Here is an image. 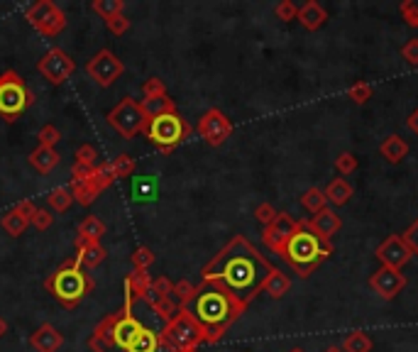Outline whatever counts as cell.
<instances>
[{
	"label": "cell",
	"mask_w": 418,
	"mask_h": 352,
	"mask_svg": "<svg viewBox=\"0 0 418 352\" xmlns=\"http://www.w3.org/2000/svg\"><path fill=\"white\" fill-rule=\"evenodd\" d=\"M272 269L274 267L269 264V259L247 240L245 235H235L233 240L201 269V281L220 284L235 301H240L247 308L262 291Z\"/></svg>",
	"instance_id": "obj_1"
},
{
	"label": "cell",
	"mask_w": 418,
	"mask_h": 352,
	"mask_svg": "<svg viewBox=\"0 0 418 352\" xmlns=\"http://www.w3.org/2000/svg\"><path fill=\"white\" fill-rule=\"evenodd\" d=\"M198 325L206 333V342L213 345L230 330V325L247 311L240 301H235L228 291L216 281H201L196 286V296L186 306Z\"/></svg>",
	"instance_id": "obj_2"
},
{
	"label": "cell",
	"mask_w": 418,
	"mask_h": 352,
	"mask_svg": "<svg viewBox=\"0 0 418 352\" xmlns=\"http://www.w3.org/2000/svg\"><path fill=\"white\" fill-rule=\"evenodd\" d=\"M330 255H333V242L318 237V235L308 228V220H296V230L291 233L289 240H286L284 250H281L279 257L284 259L301 279H306Z\"/></svg>",
	"instance_id": "obj_3"
},
{
	"label": "cell",
	"mask_w": 418,
	"mask_h": 352,
	"mask_svg": "<svg viewBox=\"0 0 418 352\" xmlns=\"http://www.w3.org/2000/svg\"><path fill=\"white\" fill-rule=\"evenodd\" d=\"M145 333V325L132 316L130 308H117L98 320L89 338L91 352H125L139 336Z\"/></svg>",
	"instance_id": "obj_4"
},
{
	"label": "cell",
	"mask_w": 418,
	"mask_h": 352,
	"mask_svg": "<svg viewBox=\"0 0 418 352\" xmlns=\"http://www.w3.org/2000/svg\"><path fill=\"white\" fill-rule=\"evenodd\" d=\"M45 289L49 291L56 301L64 308H76L78 303L89 296L95 289V281L86 269H81L76 264V259H67L59 269L49 274L45 279Z\"/></svg>",
	"instance_id": "obj_5"
},
{
	"label": "cell",
	"mask_w": 418,
	"mask_h": 352,
	"mask_svg": "<svg viewBox=\"0 0 418 352\" xmlns=\"http://www.w3.org/2000/svg\"><path fill=\"white\" fill-rule=\"evenodd\" d=\"M159 338H162L164 345L172 347L174 352L198 350V345L206 342V333H203V328L198 325V320L191 316V311L186 306H178L176 316L164 323Z\"/></svg>",
	"instance_id": "obj_6"
},
{
	"label": "cell",
	"mask_w": 418,
	"mask_h": 352,
	"mask_svg": "<svg viewBox=\"0 0 418 352\" xmlns=\"http://www.w3.org/2000/svg\"><path fill=\"white\" fill-rule=\"evenodd\" d=\"M142 134H145L147 140H150L159 152L169 154V152L176 150V147L191 134V125L186 123V117H181V113L174 110V113H164V115L147 120Z\"/></svg>",
	"instance_id": "obj_7"
},
{
	"label": "cell",
	"mask_w": 418,
	"mask_h": 352,
	"mask_svg": "<svg viewBox=\"0 0 418 352\" xmlns=\"http://www.w3.org/2000/svg\"><path fill=\"white\" fill-rule=\"evenodd\" d=\"M30 106H34V93L25 78L12 69L0 73V117L5 123H15Z\"/></svg>",
	"instance_id": "obj_8"
},
{
	"label": "cell",
	"mask_w": 418,
	"mask_h": 352,
	"mask_svg": "<svg viewBox=\"0 0 418 352\" xmlns=\"http://www.w3.org/2000/svg\"><path fill=\"white\" fill-rule=\"evenodd\" d=\"M25 20L37 30L42 37H59L67 30L69 20L62 8L51 0H37L25 8Z\"/></svg>",
	"instance_id": "obj_9"
},
{
	"label": "cell",
	"mask_w": 418,
	"mask_h": 352,
	"mask_svg": "<svg viewBox=\"0 0 418 352\" xmlns=\"http://www.w3.org/2000/svg\"><path fill=\"white\" fill-rule=\"evenodd\" d=\"M106 120H108V125H111V128L123 137V140H132V137H137L147 125V117H145V113H142V106H139L135 98H130V95L128 98H123V101L108 113Z\"/></svg>",
	"instance_id": "obj_10"
},
{
	"label": "cell",
	"mask_w": 418,
	"mask_h": 352,
	"mask_svg": "<svg viewBox=\"0 0 418 352\" xmlns=\"http://www.w3.org/2000/svg\"><path fill=\"white\" fill-rule=\"evenodd\" d=\"M86 73L93 78V84H98L101 89H108V86H113L125 73V64L111 49H101L98 54H93L89 59Z\"/></svg>",
	"instance_id": "obj_11"
},
{
	"label": "cell",
	"mask_w": 418,
	"mask_h": 352,
	"mask_svg": "<svg viewBox=\"0 0 418 352\" xmlns=\"http://www.w3.org/2000/svg\"><path fill=\"white\" fill-rule=\"evenodd\" d=\"M196 132L201 134L211 147H220L233 134V123H230V117L223 110L211 108V110H206L201 115V120L196 125Z\"/></svg>",
	"instance_id": "obj_12"
},
{
	"label": "cell",
	"mask_w": 418,
	"mask_h": 352,
	"mask_svg": "<svg viewBox=\"0 0 418 352\" xmlns=\"http://www.w3.org/2000/svg\"><path fill=\"white\" fill-rule=\"evenodd\" d=\"M73 69H76L73 59L64 49H59V47H51V49L37 62V71L42 73L51 86H62L73 73Z\"/></svg>",
	"instance_id": "obj_13"
},
{
	"label": "cell",
	"mask_w": 418,
	"mask_h": 352,
	"mask_svg": "<svg viewBox=\"0 0 418 352\" xmlns=\"http://www.w3.org/2000/svg\"><path fill=\"white\" fill-rule=\"evenodd\" d=\"M369 286L377 296H382L384 301H394L404 289H406V277L399 269L380 267L377 272L369 277Z\"/></svg>",
	"instance_id": "obj_14"
},
{
	"label": "cell",
	"mask_w": 418,
	"mask_h": 352,
	"mask_svg": "<svg viewBox=\"0 0 418 352\" xmlns=\"http://www.w3.org/2000/svg\"><path fill=\"white\" fill-rule=\"evenodd\" d=\"M377 259L382 262V267H389V269H399L406 267L408 262L413 259L411 250L406 247V242L402 240V235H389L380 247H377Z\"/></svg>",
	"instance_id": "obj_15"
},
{
	"label": "cell",
	"mask_w": 418,
	"mask_h": 352,
	"mask_svg": "<svg viewBox=\"0 0 418 352\" xmlns=\"http://www.w3.org/2000/svg\"><path fill=\"white\" fill-rule=\"evenodd\" d=\"M34 211H37V206H34L30 198H25V201H20L17 206H12L10 211L0 218V228L5 230L10 237H20V235L30 228V223H32Z\"/></svg>",
	"instance_id": "obj_16"
},
{
	"label": "cell",
	"mask_w": 418,
	"mask_h": 352,
	"mask_svg": "<svg viewBox=\"0 0 418 352\" xmlns=\"http://www.w3.org/2000/svg\"><path fill=\"white\" fill-rule=\"evenodd\" d=\"M294 230H296V220L291 218L289 213H279L277 220L262 230V242L274 252V255H281V250H284L286 240L291 237Z\"/></svg>",
	"instance_id": "obj_17"
},
{
	"label": "cell",
	"mask_w": 418,
	"mask_h": 352,
	"mask_svg": "<svg viewBox=\"0 0 418 352\" xmlns=\"http://www.w3.org/2000/svg\"><path fill=\"white\" fill-rule=\"evenodd\" d=\"M152 291V274L147 269H132L125 279V308L132 311L137 301H147Z\"/></svg>",
	"instance_id": "obj_18"
},
{
	"label": "cell",
	"mask_w": 418,
	"mask_h": 352,
	"mask_svg": "<svg viewBox=\"0 0 418 352\" xmlns=\"http://www.w3.org/2000/svg\"><path fill=\"white\" fill-rule=\"evenodd\" d=\"M73 247H76L73 259H76V264L81 269H95L98 264L106 262V257H108V250L101 245V242H91V240H86V237H81V235L73 237Z\"/></svg>",
	"instance_id": "obj_19"
},
{
	"label": "cell",
	"mask_w": 418,
	"mask_h": 352,
	"mask_svg": "<svg viewBox=\"0 0 418 352\" xmlns=\"http://www.w3.org/2000/svg\"><path fill=\"white\" fill-rule=\"evenodd\" d=\"M64 345V336L51 323H42L32 336H30V347L34 352H59Z\"/></svg>",
	"instance_id": "obj_20"
},
{
	"label": "cell",
	"mask_w": 418,
	"mask_h": 352,
	"mask_svg": "<svg viewBox=\"0 0 418 352\" xmlns=\"http://www.w3.org/2000/svg\"><path fill=\"white\" fill-rule=\"evenodd\" d=\"M308 228L313 230V233L318 235V237H323V240H330L338 230L342 228V220L340 215L335 211H330V208H323L321 213H316L311 220H308Z\"/></svg>",
	"instance_id": "obj_21"
},
{
	"label": "cell",
	"mask_w": 418,
	"mask_h": 352,
	"mask_svg": "<svg viewBox=\"0 0 418 352\" xmlns=\"http://www.w3.org/2000/svg\"><path fill=\"white\" fill-rule=\"evenodd\" d=\"M296 20L303 25V30H308V32H316V30L323 27L325 20H328V10H325L318 0H308V3H303V5L299 8V15H296Z\"/></svg>",
	"instance_id": "obj_22"
},
{
	"label": "cell",
	"mask_w": 418,
	"mask_h": 352,
	"mask_svg": "<svg viewBox=\"0 0 418 352\" xmlns=\"http://www.w3.org/2000/svg\"><path fill=\"white\" fill-rule=\"evenodd\" d=\"M27 162H30V167L37 169L39 174H49L51 169L59 167L62 156H59L56 150H49V147H37L34 152H30Z\"/></svg>",
	"instance_id": "obj_23"
},
{
	"label": "cell",
	"mask_w": 418,
	"mask_h": 352,
	"mask_svg": "<svg viewBox=\"0 0 418 352\" xmlns=\"http://www.w3.org/2000/svg\"><path fill=\"white\" fill-rule=\"evenodd\" d=\"M380 152H382V156H384L386 162L399 164L404 156H408V142L402 140L399 134H389V137H386V140L380 145Z\"/></svg>",
	"instance_id": "obj_24"
},
{
	"label": "cell",
	"mask_w": 418,
	"mask_h": 352,
	"mask_svg": "<svg viewBox=\"0 0 418 352\" xmlns=\"http://www.w3.org/2000/svg\"><path fill=\"white\" fill-rule=\"evenodd\" d=\"M139 106H142V113H145L147 120L164 115V113L176 110V103H174V98H169V95H159V98H145V101H139Z\"/></svg>",
	"instance_id": "obj_25"
},
{
	"label": "cell",
	"mask_w": 418,
	"mask_h": 352,
	"mask_svg": "<svg viewBox=\"0 0 418 352\" xmlns=\"http://www.w3.org/2000/svg\"><path fill=\"white\" fill-rule=\"evenodd\" d=\"M289 289H291V279L281 272V269H272V274H269L267 281H264V286H262L264 294H269L272 298H281Z\"/></svg>",
	"instance_id": "obj_26"
},
{
	"label": "cell",
	"mask_w": 418,
	"mask_h": 352,
	"mask_svg": "<svg viewBox=\"0 0 418 352\" xmlns=\"http://www.w3.org/2000/svg\"><path fill=\"white\" fill-rule=\"evenodd\" d=\"M106 223H103L98 215H86L81 223H78V230L76 235H81V237H86V240L91 242H101V237L106 235Z\"/></svg>",
	"instance_id": "obj_27"
},
{
	"label": "cell",
	"mask_w": 418,
	"mask_h": 352,
	"mask_svg": "<svg viewBox=\"0 0 418 352\" xmlns=\"http://www.w3.org/2000/svg\"><path fill=\"white\" fill-rule=\"evenodd\" d=\"M325 198H328L333 206H345L352 198V186L347 184L345 179H333L328 186H325Z\"/></svg>",
	"instance_id": "obj_28"
},
{
	"label": "cell",
	"mask_w": 418,
	"mask_h": 352,
	"mask_svg": "<svg viewBox=\"0 0 418 352\" xmlns=\"http://www.w3.org/2000/svg\"><path fill=\"white\" fill-rule=\"evenodd\" d=\"M162 347H164V342H162V338H159V333L145 328V333H142L125 352H162Z\"/></svg>",
	"instance_id": "obj_29"
},
{
	"label": "cell",
	"mask_w": 418,
	"mask_h": 352,
	"mask_svg": "<svg viewBox=\"0 0 418 352\" xmlns=\"http://www.w3.org/2000/svg\"><path fill=\"white\" fill-rule=\"evenodd\" d=\"M69 191H71L73 201H76L78 206H91V203L101 196L98 191L93 189V184H91V181H71V184H69Z\"/></svg>",
	"instance_id": "obj_30"
},
{
	"label": "cell",
	"mask_w": 418,
	"mask_h": 352,
	"mask_svg": "<svg viewBox=\"0 0 418 352\" xmlns=\"http://www.w3.org/2000/svg\"><path fill=\"white\" fill-rule=\"evenodd\" d=\"M91 184H93V189L98 191V193H103V191L108 189V186H113V181H115V176H113V169H111V162H98L93 167V174H91Z\"/></svg>",
	"instance_id": "obj_31"
},
{
	"label": "cell",
	"mask_w": 418,
	"mask_h": 352,
	"mask_svg": "<svg viewBox=\"0 0 418 352\" xmlns=\"http://www.w3.org/2000/svg\"><path fill=\"white\" fill-rule=\"evenodd\" d=\"M93 12L103 17V20H113L117 15H125V0H93L91 3Z\"/></svg>",
	"instance_id": "obj_32"
},
{
	"label": "cell",
	"mask_w": 418,
	"mask_h": 352,
	"mask_svg": "<svg viewBox=\"0 0 418 352\" xmlns=\"http://www.w3.org/2000/svg\"><path fill=\"white\" fill-rule=\"evenodd\" d=\"M47 203H49V208L54 213H64L71 208L73 203V196L71 191L67 189V186H59V189H51L49 196H47Z\"/></svg>",
	"instance_id": "obj_33"
},
{
	"label": "cell",
	"mask_w": 418,
	"mask_h": 352,
	"mask_svg": "<svg viewBox=\"0 0 418 352\" xmlns=\"http://www.w3.org/2000/svg\"><path fill=\"white\" fill-rule=\"evenodd\" d=\"M325 203H328V198H325V191L316 189V186H311V189L301 196V206L306 208V211H311L313 215H316V213H321L323 208H328Z\"/></svg>",
	"instance_id": "obj_34"
},
{
	"label": "cell",
	"mask_w": 418,
	"mask_h": 352,
	"mask_svg": "<svg viewBox=\"0 0 418 352\" xmlns=\"http://www.w3.org/2000/svg\"><path fill=\"white\" fill-rule=\"evenodd\" d=\"M342 352H372V338L362 330H355L342 342Z\"/></svg>",
	"instance_id": "obj_35"
},
{
	"label": "cell",
	"mask_w": 418,
	"mask_h": 352,
	"mask_svg": "<svg viewBox=\"0 0 418 352\" xmlns=\"http://www.w3.org/2000/svg\"><path fill=\"white\" fill-rule=\"evenodd\" d=\"M147 303H150V308L156 313V316H159V318L164 320V323H167V320H172L174 316H176V311H178V306L172 301V298H154V296H147Z\"/></svg>",
	"instance_id": "obj_36"
},
{
	"label": "cell",
	"mask_w": 418,
	"mask_h": 352,
	"mask_svg": "<svg viewBox=\"0 0 418 352\" xmlns=\"http://www.w3.org/2000/svg\"><path fill=\"white\" fill-rule=\"evenodd\" d=\"M111 169L115 179H128V176L135 174L137 164H135V159L130 154H117L115 159H111Z\"/></svg>",
	"instance_id": "obj_37"
},
{
	"label": "cell",
	"mask_w": 418,
	"mask_h": 352,
	"mask_svg": "<svg viewBox=\"0 0 418 352\" xmlns=\"http://www.w3.org/2000/svg\"><path fill=\"white\" fill-rule=\"evenodd\" d=\"M154 252L150 250L147 245H139L132 250V255H130V262H132V269H150L152 264H154Z\"/></svg>",
	"instance_id": "obj_38"
},
{
	"label": "cell",
	"mask_w": 418,
	"mask_h": 352,
	"mask_svg": "<svg viewBox=\"0 0 418 352\" xmlns=\"http://www.w3.org/2000/svg\"><path fill=\"white\" fill-rule=\"evenodd\" d=\"M59 140H62V132H59V128H54V125H45V128H39L37 147H49V150H54V147L59 145Z\"/></svg>",
	"instance_id": "obj_39"
},
{
	"label": "cell",
	"mask_w": 418,
	"mask_h": 352,
	"mask_svg": "<svg viewBox=\"0 0 418 352\" xmlns=\"http://www.w3.org/2000/svg\"><path fill=\"white\" fill-rule=\"evenodd\" d=\"M174 296H176L178 306H189L191 298L196 296V286L191 284L189 279H178L176 284H174V291H172Z\"/></svg>",
	"instance_id": "obj_40"
},
{
	"label": "cell",
	"mask_w": 418,
	"mask_h": 352,
	"mask_svg": "<svg viewBox=\"0 0 418 352\" xmlns=\"http://www.w3.org/2000/svg\"><path fill=\"white\" fill-rule=\"evenodd\" d=\"M347 98L352 103H357V106H362V103H367L372 98V86L364 84V81H357V84H352L347 89Z\"/></svg>",
	"instance_id": "obj_41"
},
{
	"label": "cell",
	"mask_w": 418,
	"mask_h": 352,
	"mask_svg": "<svg viewBox=\"0 0 418 352\" xmlns=\"http://www.w3.org/2000/svg\"><path fill=\"white\" fill-rule=\"evenodd\" d=\"M73 164H81V167H95L98 164V152L93 145H81L73 154Z\"/></svg>",
	"instance_id": "obj_42"
},
{
	"label": "cell",
	"mask_w": 418,
	"mask_h": 352,
	"mask_svg": "<svg viewBox=\"0 0 418 352\" xmlns=\"http://www.w3.org/2000/svg\"><path fill=\"white\" fill-rule=\"evenodd\" d=\"M142 95H145V98H159V95H167V84L156 76L147 78L145 86H142Z\"/></svg>",
	"instance_id": "obj_43"
},
{
	"label": "cell",
	"mask_w": 418,
	"mask_h": 352,
	"mask_svg": "<svg viewBox=\"0 0 418 352\" xmlns=\"http://www.w3.org/2000/svg\"><path fill=\"white\" fill-rule=\"evenodd\" d=\"M30 225H32L34 230H39V233H45V230H49L51 225H54V215H51V211H47V208H37Z\"/></svg>",
	"instance_id": "obj_44"
},
{
	"label": "cell",
	"mask_w": 418,
	"mask_h": 352,
	"mask_svg": "<svg viewBox=\"0 0 418 352\" xmlns=\"http://www.w3.org/2000/svg\"><path fill=\"white\" fill-rule=\"evenodd\" d=\"M174 291V281H169L167 277H159V279H152V291L150 296L154 298H172Z\"/></svg>",
	"instance_id": "obj_45"
},
{
	"label": "cell",
	"mask_w": 418,
	"mask_h": 352,
	"mask_svg": "<svg viewBox=\"0 0 418 352\" xmlns=\"http://www.w3.org/2000/svg\"><path fill=\"white\" fill-rule=\"evenodd\" d=\"M335 169H338L342 176H347V174H352L357 169V156L352 154V152H342V154L335 156Z\"/></svg>",
	"instance_id": "obj_46"
},
{
	"label": "cell",
	"mask_w": 418,
	"mask_h": 352,
	"mask_svg": "<svg viewBox=\"0 0 418 352\" xmlns=\"http://www.w3.org/2000/svg\"><path fill=\"white\" fill-rule=\"evenodd\" d=\"M277 215H279V211L272 206V203H259V206L255 208V218L259 220L264 228H267V225H272L274 220H277Z\"/></svg>",
	"instance_id": "obj_47"
},
{
	"label": "cell",
	"mask_w": 418,
	"mask_h": 352,
	"mask_svg": "<svg viewBox=\"0 0 418 352\" xmlns=\"http://www.w3.org/2000/svg\"><path fill=\"white\" fill-rule=\"evenodd\" d=\"M274 15H277L281 23H291V20H296V15H299V8H296L291 0H284V3H279V5L274 8Z\"/></svg>",
	"instance_id": "obj_48"
},
{
	"label": "cell",
	"mask_w": 418,
	"mask_h": 352,
	"mask_svg": "<svg viewBox=\"0 0 418 352\" xmlns=\"http://www.w3.org/2000/svg\"><path fill=\"white\" fill-rule=\"evenodd\" d=\"M402 17L406 20L408 27L418 30V0H406V3H402Z\"/></svg>",
	"instance_id": "obj_49"
},
{
	"label": "cell",
	"mask_w": 418,
	"mask_h": 352,
	"mask_svg": "<svg viewBox=\"0 0 418 352\" xmlns=\"http://www.w3.org/2000/svg\"><path fill=\"white\" fill-rule=\"evenodd\" d=\"M402 240L406 242V247L411 250L413 257H418V220H413L406 228V233L402 235Z\"/></svg>",
	"instance_id": "obj_50"
},
{
	"label": "cell",
	"mask_w": 418,
	"mask_h": 352,
	"mask_svg": "<svg viewBox=\"0 0 418 352\" xmlns=\"http://www.w3.org/2000/svg\"><path fill=\"white\" fill-rule=\"evenodd\" d=\"M402 56L411 64V67H418V39L416 37L408 39L406 45L402 47Z\"/></svg>",
	"instance_id": "obj_51"
},
{
	"label": "cell",
	"mask_w": 418,
	"mask_h": 352,
	"mask_svg": "<svg viewBox=\"0 0 418 352\" xmlns=\"http://www.w3.org/2000/svg\"><path fill=\"white\" fill-rule=\"evenodd\" d=\"M106 25H108V30H111L113 34H125L130 30V20L125 15H117V17H113V20H106Z\"/></svg>",
	"instance_id": "obj_52"
},
{
	"label": "cell",
	"mask_w": 418,
	"mask_h": 352,
	"mask_svg": "<svg viewBox=\"0 0 418 352\" xmlns=\"http://www.w3.org/2000/svg\"><path fill=\"white\" fill-rule=\"evenodd\" d=\"M93 167H81V164H73L71 167V181H89Z\"/></svg>",
	"instance_id": "obj_53"
},
{
	"label": "cell",
	"mask_w": 418,
	"mask_h": 352,
	"mask_svg": "<svg viewBox=\"0 0 418 352\" xmlns=\"http://www.w3.org/2000/svg\"><path fill=\"white\" fill-rule=\"evenodd\" d=\"M406 125H408V130H411V132H416V134H418V108L411 113V115H408Z\"/></svg>",
	"instance_id": "obj_54"
},
{
	"label": "cell",
	"mask_w": 418,
	"mask_h": 352,
	"mask_svg": "<svg viewBox=\"0 0 418 352\" xmlns=\"http://www.w3.org/2000/svg\"><path fill=\"white\" fill-rule=\"evenodd\" d=\"M8 333V323H5V318H3V316H0V338L5 336Z\"/></svg>",
	"instance_id": "obj_55"
},
{
	"label": "cell",
	"mask_w": 418,
	"mask_h": 352,
	"mask_svg": "<svg viewBox=\"0 0 418 352\" xmlns=\"http://www.w3.org/2000/svg\"><path fill=\"white\" fill-rule=\"evenodd\" d=\"M325 352H342V347H338V345H330V347H328V350H325Z\"/></svg>",
	"instance_id": "obj_56"
},
{
	"label": "cell",
	"mask_w": 418,
	"mask_h": 352,
	"mask_svg": "<svg viewBox=\"0 0 418 352\" xmlns=\"http://www.w3.org/2000/svg\"><path fill=\"white\" fill-rule=\"evenodd\" d=\"M291 352H303V350H299V347H296V350H291Z\"/></svg>",
	"instance_id": "obj_57"
},
{
	"label": "cell",
	"mask_w": 418,
	"mask_h": 352,
	"mask_svg": "<svg viewBox=\"0 0 418 352\" xmlns=\"http://www.w3.org/2000/svg\"><path fill=\"white\" fill-rule=\"evenodd\" d=\"M189 352H198V350H189Z\"/></svg>",
	"instance_id": "obj_58"
}]
</instances>
